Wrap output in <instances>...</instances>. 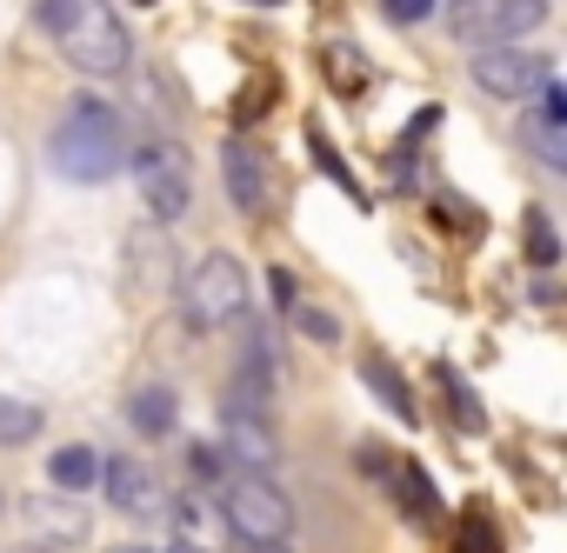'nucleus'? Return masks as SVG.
Here are the masks:
<instances>
[{"instance_id": "nucleus-1", "label": "nucleus", "mask_w": 567, "mask_h": 553, "mask_svg": "<svg viewBox=\"0 0 567 553\" xmlns=\"http://www.w3.org/2000/svg\"><path fill=\"white\" fill-rule=\"evenodd\" d=\"M41 34L61 48L68 67L107 81V74H127L134 67V41H127V21L107 8V0H41L34 8Z\"/></svg>"}, {"instance_id": "nucleus-2", "label": "nucleus", "mask_w": 567, "mask_h": 553, "mask_svg": "<svg viewBox=\"0 0 567 553\" xmlns=\"http://www.w3.org/2000/svg\"><path fill=\"white\" fill-rule=\"evenodd\" d=\"M127 127H121V114L107 107V101H74L68 107V121L54 127V140H48V160H54V174L61 180H81V187H101V180H114L121 167H127Z\"/></svg>"}, {"instance_id": "nucleus-3", "label": "nucleus", "mask_w": 567, "mask_h": 553, "mask_svg": "<svg viewBox=\"0 0 567 553\" xmlns=\"http://www.w3.org/2000/svg\"><path fill=\"white\" fill-rule=\"evenodd\" d=\"M254 294H247V267L234 253H200L187 273H181V321L194 334H214L227 321H247Z\"/></svg>"}, {"instance_id": "nucleus-4", "label": "nucleus", "mask_w": 567, "mask_h": 553, "mask_svg": "<svg viewBox=\"0 0 567 553\" xmlns=\"http://www.w3.org/2000/svg\"><path fill=\"white\" fill-rule=\"evenodd\" d=\"M220 520H227V533L247 540V546H288V533H295V500L280 493L274 480H260V473H227V480H220Z\"/></svg>"}, {"instance_id": "nucleus-5", "label": "nucleus", "mask_w": 567, "mask_h": 553, "mask_svg": "<svg viewBox=\"0 0 567 553\" xmlns=\"http://www.w3.org/2000/svg\"><path fill=\"white\" fill-rule=\"evenodd\" d=\"M547 21V0H454L447 8V34L481 48H514L520 34H534Z\"/></svg>"}, {"instance_id": "nucleus-6", "label": "nucleus", "mask_w": 567, "mask_h": 553, "mask_svg": "<svg viewBox=\"0 0 567 553\" xmlns=\"http://www.w3.org/2000/svg\"><path fill=\"white\" fill-rule=\"evenodd\" d=\"M220 420H227V447H234V460L247 467V473H274L280 467V440H274V407H267V394L260 387H247V380H234L227 394H220Z\"/></svg>"}, {"instance_id": "nucleus-7", "label": "nucleus", "mask_w": 567, "mask_h": 553, "mask_svg": "<svg viewBox=\"0 0 567 553\" xmlns=\"http://www.w3.org/2000/svg\"><path fill=\"white\" fill-rule=\"evenodd\" d=\"M127 167H134V187H141L147 227H174V220L194 207V180H187V167H181L174 147H134Z\"/></svg>"}, {"instance_id": "nucleus-8", "label": "nucleus", "mask_w": 567, "mask_h": 553, "mask_svg": "<svg viewBox=\"0 0 567 553\" xmlns=\"http://www.w3.org/2000/svg\"><path fill=\"white\" fill-rule=\"evenodd\" d=\"M540 81H547V61L527 48H481L474 54V87L494 101H534Z\"/></svg>"}, {"instance_id": "nucleus-9", "label": "nucleus", "mask_w": 567, "mask_h": 553, "mask_svg": "<svg viewBox=\"0 0 567 553\" xmlns=\"http://www.w3.org/2000/svg\"><path fill=\"white\" fill-rule=\"evenodd\" d=\"M101 487H107V500H114L127 520H161V513H167V487H161V473L141 467V460H101Z\"/></svg>"}, {"instance_id": "nucleus-10", "label": "nucleus", "mask_w": 567, "mask_h": 553, "mask_svg": "<svg viewBox=\"0 0 567 553\" xmlns=\"http://www.w3.org/2000/svg\"><path fill=\"white\" fill-rule=\"evenodd\" d=\"M220 180H227V200H234V213H267V160H260V147L254 140H227L220 147Z\"/></svg>"}, {"instance_id": "nucleus-11", "label": "nucleus", "mask_w": 567, "mask_h": 553, "mask_svg": "<svg viewBox=\"0 0 567 553\" xmlns=\"http://www.w3.org/2000/svg\"><path fill=\"white\" fill-rule=\"evenodd\" d=\"M280 374H288V347H280V334H274L267 321H247V341H240V380L260 387V394H274Z\"/></svg>"}, {"instance_id": "nucleus-12", "label": "nucleus", "mask_w": 567, "mask_h": 553, "mask_svg": "<svg viewBox=\"0 0 567 553\" xmlns=\"http://www.w3.org/2000/svg\"><path fill=\"white\" fill-rule=\"evenodd\" d=\"M174 414H181V400H174L167 380H147V387L127 394V427H134L141 440H167V434H174Z\"/></svg>"}, {"instance_id": "nucleus-13", "label": "nucleus", "mask_w": 567, "mask_h": 553, "mask_svg": "<svg viewBox=\"0 0 567 553\" xmlns=\"http://www.w3.org/2000/svg\"><path fill=\"white\" fill-rule=\"evenodd\" d=\"M167 513H174V533H181L194 553H214V546H227V540H234V533H227V520H220V507H207L200 493L167 500Z\"/></svg>"}, {"instance_id": "nucleus-14", "label": "nucleus", "mask_w": 567, "mask_h": 553, "mask_svg": "<svg viewBox=\"0 0 567 553\" xmlns=\"http://www.w3.org/2000/svg\"><path fill=\"white\" fill-rule=\"evenodd\" d=\"M361 380H368V394H374V400H381V407H388L394 420H408V427L421 420V414H414V387L401 380V367H394V361L368 354V361H361Z\"/></svg>"}, {"instance_id": "nucleus-15", "label": "nucleus", "mask_w": 567, "mask_h": 553, "mask_svg": "<svg viewBox=\"0 0 567 553\" xmlns=\"http://www.w3.org/2000/svg\"><path fill=\"white\" fill-rule=\"evenodd\" d=\"M388 487H394V500H401V513H414V520H441V493H434V480H427V467H388Z\"/></svg>"}, {"instance_id": "nucleus-16", "label": "nucleus", "mask_w": 567, "mask_h": 553, "mask_svg": "<svg viewBox=\"0 0 567 553\" xmlns=\"http://www.w3.org/2000/svg\"><path fill=\"white\" fill-rule=\"evenodd\" d=\"M48 480H54V493H87L94 480H101V453L94 447H61L54 460H48Z\"/></svg>"}, {"instance_id": "nucleus-17", "label": "nucleus", "mask_w": 567, "mask_h": 553, "mask_svg": "<svg viewBox=\"0 0 567 553\" xmlns=\"http://www.w3.org/2000/svg\"><path fill=\"white\" fill-rule=\"evenodd\" d=\"M127 253H134V273L147 288H167L174 281V260H167V233L161 227H134L127 233Z\"/></svg>"}, {"instance_id": "nucleus-18", "label": "nucleus", "mask_w": 567, "mask_h": 553, "mask_svg": "<svg viewBox=\"0 0 567 553\" xmlns=\"http://www.w3.org/2000/svg\"><path fill=\"white\" fill-rule=\"evenodd\" d=\"M28 520L41 526V546H68V553H74V540L87 533V520H81V513H68L61 500H28Z\"/></svg>"}, {"instance_id": "nucleus-19", "label": "nucleus", "mask_w": 567, "mask_h": 553, "mask_svg": "<svg viewBox=\"0 0 567 553\" xmlns=\"http://www.w3.org/2000/svg\"><path fill=\"white\" fill-rule=\"evenodd\" d=\"M434 387L447 394V407H454V427H467V434H481V427H487V414H481V394H474V387H467V380H461L447 361H434Z\"/></svg>"}, {"instance_id": "nucleus-20", "label": "nucleus", "mask_w": 567, "mask_h": 553, "mask_svg": "<svg viewBox=\"0 0 567 553\" xmlns=\"http://www.w3.org/2000/svg\"><path fill=\"white\" fill-rule=\"evenodd\" d=\"M41 407L34 400H14V394H0V447H28L34 434H41Z\"/></svg>"}, {"instance_id": "nucleus-21", "label": "nucleus", "mask_w": 567, "mask_h": 553, "mask_svg": "<svg viewBox=\"0 0 567 553\" xmlns=\"http://www.w3.org/2000/svg\"><path fill=\"white\" fill-rule=\"evenodd\" d=\"M520 140L534 147V160L547 167V174H567V127H547V121H520Z\"/></svg>"}, {"instance_id": "nucleus-22", "label": "nucleus", "mask_w": 567, "mask_h": 553, "mask_svg": "<svg viewBox=\"0 0 567 553\" xmlns=\"http://www.w3.org/2000/svg\"><path fill=\"white\" fill-rule=\"evenodd\" d=\"M520 233H527V267H560V233H554V220L540 213V207H527V220H520Z\"/></svg>"}, {"instance_id": "nucleus-23", "label": "nucleus", "mask_w": 567, "mask_h": 553, "mask_svg": "<svg viewBox=\"0 0 567 553\" xmlns=\"http://www.w3.org/2000/svg\"><path fill=\"white\" fill-rule=\"evenodd\" d=\"M288 321H295L315 347H334V341H341V321H334V314H321V307H308V301H295V307H288Z\"/></svg>"}, {"instance_id": "nucleus-24", "label": "nucleus", "mask_w": 567, "mask_h": 553, "mask_svg": "<svg viewBox=\"0 0 567 553\" xmlns=\"http://www.w3.org/2000/svg\"><path fill=\"white\" fill-rule=\"evenodd\" d=\"M187 473H194V487H220V480H227V453L207 447V440H194V447H187Z\"/></svg>"}, {"instance_id": "nucleus-25", "label": "nucleus", "mask_w": 567, "mask_h": 553, "mask_svg": "<svg viewBox=\"0 0 567 553\" xmlns=\"http://www.w3.org/2000/svg\"><path fill=\"white\" fill-rule=\"evenodd\" d=\"M454 553H501V533H494V520H487V513H467V520H461V540H454Z\"/></svg>"}, {"instance_id": "nucleus-26", "label": "nucleus", "mask_w": 567, "mask_h": 553, "mask_svg": "<svg viewBox=\"0 0 567 553\" xmlns=\"http://www.w3.org/2000/svg\"><path fill=\"white\" fill-rule=\"evenodd\" d=\"M534 94H540V107H534V121H547V127H567V87H560V81L547 74V81H540Z\"/></svg>"}, {"instance_id": "nucleus-27", "label": "nucleus", "mask_w": 567, "mask_h": 553, "mask_svg": "<svg viewBox=\"0 0 567 553\" xmlns=\"http://www.w3.org/2000/svg\"><path fill=\"white\" fill-rule=\"evenodd\" d=\"M381 14H388L394 28H421V21L434 14V0H381Z\"/></svg>"}, {"instance_id": "nucleus-28", "label": "nucleus", "mask_w": 567, "mask_h": 553, "mask_svg": "<svg viewBox=\"0 0 567 553\" xmlns=\"http://www.w3.org/2000/svg\"><path fill=\"white\" fill-rule=\"evenodd\" d=\"M315 160H321V174H334V180H341V187H348V194H354V200H361V187H354V174H348V167H341V154H334V147H328V140H321V134H315ZM361 207H368V200H361Z\"/></svg>"}, {"instance_id": "nucleus-29", "label": "nucleus", "mask_w": 567, "mask_h": 553, "mask_svg": "<svg viewBox=\"0 0 567 553\" xmlns=\"http://www.w3.org/2000/svg\"><path fill=\"white\" fill-rule=\"evenodd\" d=\"M267 294H274V307H280V314L301 301V294H295V273H267Z\"/></svg>"}, {"instance_id": "nucleus-30", "label": "nucleus", "mask_w": 567, "mask_h": 553, "mask_svg": "<svg viewBox=\"0 0 567 553\" xmlns=\"http://www.w3.org/2000/svg\"><path fill=\"white\" fill-rule=\"evenodd\" d=\"M14 553H68V546H41V540H34V546H14Z\"/></svg>"}, {"instance_id": "nucleus-31", "label": "nucleus", "mask_w": 567, "mask_h": 553, "mask_svg": "<svg viewBox=\"0 0 567 553\" xmlns=\"http://www.w3.org/2000/svg\"><path fill=\"white\" fill-rule=\"evenodd\" d=\"M247 553H288V546H247Z\"/></svg>"}, {"instance_id": "nucleus-32", "label": "nucleus", "mask_w": 567, "mask_h": 553, "mask_svg": "<svg viewBox=\"0 0 567 553\" xmlns=\"http://www.w3.org/2000/svg\"><path fill=\"white\" fill-rule=\"evenodd\" d=\"M114 553H154V546H114Z\"/></svg>"}, {"instance_id": "nucleus-33", "label": "nucleus", "mask_w": 567, "mask_h": 553, "mask_svg": "<svg viewBox=\"0 0 567 553\" xmlns=\"http://www.w3.org/2000/svg\"><path fill=\"white\" fill-rule=\"evenodd\" d=\"M254 8H280V0H254Z\"/></svg>"}, {"instance_id": "nucleus-34", "label": "nucleus", "mask_w": 567, "mask_h": 553, "mask_svg": "<svg viewBox=\"0 0 567 553\" xmlns=\"http://www.w3.org/2000/svg\"><path fill=\"white\" fill-rule=\"evenodd\" d=\"M141 8H147V0H141Z\"/></svg>"}]
</instances>
